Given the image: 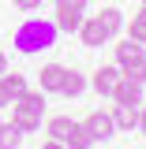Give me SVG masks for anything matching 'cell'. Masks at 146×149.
<instances>
[{
  "label": "cell",
  "mask_w": 146,
  "mask_h": 149,
  "mask_svg": "<svg viewBox=\"0 0 146 149\" xmlns=\"http://www.w3.org/2000/svg\"><path fill=\"white\" fill-rule=\"evenodd\" d=\"M56 34H60V30H56V22H49V19H26V22L15 30L11 41H15L19 52L30 56V52H45V49H53V45H56Z\"/></svg>",
  "instance_id": "obj_1"
},
{
  "label": "cell",
  "mask_w": 146,
  "mask_h": 149,
  "mask_svg": "<svg viewBox=\"0 0 146 149\" xmlns=\"http://www.w3.org/2000/svg\"><path fill=\"white\" fill-rule=\"evenodd\" d=\"M41 116H45V93L41 90H26L19 101H11V123H15L23 134L30 130H41Z\"/></svg>",
  "instance_id": "obj_2"
},
{
  "label": "cell",
  "mask_w": 146,
  "mask_h": 149,
  "mask_svg": "<svg viewBox=\"0 0 146 149\" xmlns=\"http://www.w3.org/2000/svg\"><path fill=\"white\" fill-rule=\"evenodd\" d=\"M83 127L90 134V142H109L112 134H116V123H112L109 112H90V116L83 119Z\"/></svg>",
  "instance_id": "obj_3"
},
{
  "label": "cell",
  "mask_w": 146,
  "mask_h": 149,
  "mask_svg": "<svg viewBox=\"0 0 146 149\" xmlns=\"http://www.w3.org/2000/svg\"><path fill=\"white\" fill-rule=\"evenodd\" d=\"M64 78H68V67L64 63H45L41 74H37V90L41 93H60L64 90Z\"/></svg>",
  "instance_id": "obj_4"
},
{
  "label": "cell",
  "mask_w": 146,
  "mask_h": 149,
  "mask_svg": "<svg viewBox=\"0 0 146 149\" xmlns=\"http://www.w3.org/2000/svg\"><path fill=\"white\" fill-rule=\"evenodd\" d=\"M79 34H83V45H86V49H101V45L109 41V30L101 26V19H97V15L83 19V26H79Z\"/></svg>",
  "instance_id": "obj_5"
},
{
  "label": "cell",
  "mask_w": 146,
  "mask_h": 149,
  "mask_svg": "<svg viewBox=\"0 0 146 149\" xmlns=\"http://www.w3.org/2000/svg\"><path fill=\"white\" fill-rule=\"evenodd\" d=\"M139 97H142V86L120 74V82H116V90H112V101H116V104H139Z\"/></svg>",
  "instance_id": "obj_6"
},
{
  "label": "cell",
  "mask_w": 146,
  "mask_h": 149,
  "mask_svg": "<svg viewBox=\"0 0 146 149\" xmlns=\"http://www.w3.org/2000/svg\"><path fill=\"white\" fill-rule=\"evenodd\" d=\"M116 82H120V67H101V71L94 74V90L101 93V97H112Z\"/></svg>",
  "instance_id": "obj_7"
},
{
  "label": "cell",
  "mask_w": 146,
  "mask_h": 149,
  "mask_svg": "<svg viewBox=\"0 0 146 149\" xmlns=\"http://www.w3.org/2000/svg\"><path fill=\"white\" fill-rule=\"evenodd\" d=\"M109 116H112V123H116V130H131V127H139V112H135V104H116Z\"/></svg>",
  "instance_id": "obj_8"
},
{
  "label": "cell",
  "mask_w": 146,
  "mask_h": 149,
  "mask_svg": "<svg viewBox=\"0 0 146 149\" xmlns=\"http://www.w3.org/2000/svg\"><path fill=\"white\" fill-rule=\"evenodd\" d=\"M97 19H101V26L109 30V37L124 30V11H120V8H101V11H97Z\"/></svg>",
  "instance_id": "obj_9"
},
{
  "label": "cell",
  "mask_w": 146,
  "mask_h": 149,
  "mask_svg": "<svg viewBox=\"0 0 146 149\" xmlns=\"http://www.w3.org/2000/svg\"><path fill=\"white\" fill-rule=\"evenodd\" d=\"M120 74H124V78H131V82H139V86H146V56L120 63Z\"/></svg>",
  "instance_id": "obj_10"
},
{
  "label": "cell",
  "mask_w": 146,
  "mask_h": 149,
  "mask_svg": "<svg viewBox=\"0 0 146 149\" xmlns=\"http://www.w3.org/2000/svg\"><path fill=\"white\" fill-rule=\"evenodd\" d=\"M64 146L68 149H90V134H86V127L83 123H71V130H68V138H64Z\"/></svg>",
  "instance_id": "obj_11"
},
{
  "label": "cell",
  "mask_w": 146,
  "mask_h": 149,
  "mask_svg": "<svg viewBox=\"0 0 146 149\" xmlns=\"http://www.w3.org/2000/svg\"><path fill=\"white\" fill-rule=\"evenodd\" d=\"M0 86H4V90H8V97H11V101H19V97H23V93H26V78H23V74H0Z\"/></svg>",
  "instance_id": "obj_12"
},
{
  "label": "cell",
  "mask_w": 146,
  "mask_h": 149,
  "mask_svg": "<svg viewBox=\"0 0 146 149\" xmlns=\"http://www.w3.org/2000/svg\"><path fill=\"white\" fill-rule=\"evenodd\" d=\"M23 146V130L15 123H0V149H19Z\"/></svg>",
  "instance_id": "obj_13"
},
{
  "label": "cell",
  "mask_w": 146,
  "mask_h": 149,
  "mask_svg": "<svg viewBox=\"0 0 146 149\" xmlns=\"http://www.w3.org/2000/svg\"><path fill=\"white\" fill-rule=\"evenodd\" d=\"M128 37H131V41H139V45H146V4H142V11H135V15H131Z\"/></svg>",
  "instance_id": "obj_14"
},
{
  "label": "cell",
  "mask_w": 146,
  "mask_h": 149,
  "mask_svg": "<svg viewBox=\"0 0 146 149\" xmlns=\"http://www.w3.org/2000/svg\"><path fill=\"white\" fill-rule=\"evenodd\" d=\"M139 56H146V52H142V45L128 37L124 45H116V67H120V63H128V60H139Z\"/></svg>",
  "instance_id": "obj_15"
},
{
  "label": "cell",
  "mask_w": 146,
  "mask_h": 149,
  "mask_svg": "<svg viewBox=\"0 0 146 149\" xmlns=\"http://www.w3.org/2000/svg\"><path fill=\"white\" fill-rule=\"evenodd\" d=\"M75 119H68V116H53L49 119V138H56V142H64L68 138V130H71Z\"/></svg>",
  "instance_id": "obj_16"
},
{
  "label": "cell",
  "mask_w": 146,
  "mask_h": 149,
  "mask_svg": "<svg viewBox=\"0 0 146 149\" xmlns=\"http://www.w3.org/2000/svg\"><path fill=\"white\" fill-rule=\"evenodd\" d=\"M86 90V78H83V74H75V71H68V78H64V97H79V93Z\"/></svg>",
  "instance_id": "obj_17"
},
{
  "label": "cell",
  "mask_w": 146,
  "mask_h": 149,
  "mask_svg": "<svg viewBox=\"0 0 146 149\" xmlns=\"http://www.w3.org/2000/svg\"><path fill=\"white\" fill-rule=\"evenodd\" d=\"M86 0H56V15H83Z\"/></svg>",
  "instance_id": "obj_18"
},
{
  "label": "cell",
  "mask_w": 146,
  "mask_h": 149,
  "mask_svg": "<svg viewBox=\"0 0 146 149\" xmlns=\"http://www.w3.org/2000/svg\"><path fill=\"white\" fill-rule=\"evenodd\" d=\"M45 0H15V8L19 11H34V8H41Z\"/></svg>",
  "instance_id": "obj_19"
},
{
  "label": "cell",
  "mask_w": 146,
  "mask_h": 149,
  "mask_svg": "<svg viewBox=\"0 0 146 149\" xmlns=\"http://www.w3.org/2000/svg\"><path fill=\"white\" fill-rule=\"evenodd\" d=\"M41 149H68V146H64V142H56V138H49V142H45Z\"/></svg>",
  "instance_id": "obj_20"
},
{
  "label": "cell",
  "mask_w": 146,
  "mask_h": 149,
  "mask_svg": "<svg viewBox=\"0 0 146 149\" xmlns=\"http://www.w3.org/2000/svg\"><path fill=\"white\" fill-rule=\"evenodd\" d=\"M4 104H11V97H8V90H4V86H0V108H4Z\"/></svg>",
  "instance_id": "obj_21"
},
{
  "label": "cell",
  "mask_w": 146,
  "mask_h": 149,
  "mask_svg": "<svg viewBox=\"0 0 146 149\" xmlns=\"http://www.w3.org/2000/svg\"><path fill=\"white\" fill-rule=\"evenodd\" d=\"M4 71H8V56L0 52V74H4Z\"/></svg>",
  "instance_id": "obj_22"
},
{
  "label": "cell",
  "mask_w": 146,
  "mask_h": 149,
  "mask_svg": "<svg viewBox=\"0 0 146 149\" xmlns=\"http://www.w3.org/2000/svg\"><path fill=\"white\" fill-rule=\"evenodd\" d=\"M139 130H142V134H146V112H142V116H139Z\"/></svg>",
  "instance_id": "obj_23"
},
{
  "label": "cell",
  "mask_w": 146,
  "mask_h": 149,
  "mask_svg": "<svg viewBox=\"0 0 146 149\" xmlns=\"http://www.w3.org/2000/svg\"><path fill=\"white\" fill-rule=\"evenodd\" d=\"M142 4H146V0H142Z\"/></svg>",
  "instance_id": "obj_24"
}]
</instances>
